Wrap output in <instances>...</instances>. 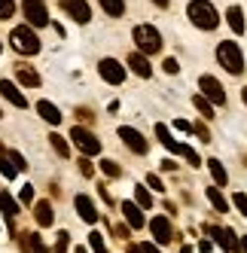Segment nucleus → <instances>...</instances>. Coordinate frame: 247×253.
Wrapping results in <instances>:
<instances>
[{
    "mask_svg": "<svg viewBox=\"0 0 247 253\" xmlns=\"http://www.w3.org/2000/svg\"><path fill=\"white\" fill-rule=\"evenodd\" d=\"M186 15H189V22L202 28V31H214L220 25V15L214 9V3L210 0H192V3L186 6Z\"/></svg>",
    "mask_w": 247,
    "mask_h": 253,
    "instance_id": "obj_1",
    "label": "nucleus"
},
{
    "mask_svg": "<svg viewBox=\"0 0 247 253\" xmlns=\"http://www.w3.org/2000/svg\"><path fill=\"white\" fill-rule=\"evenodd\" d=\"M131 37L140 49V55H156V52H162V34H159L153 25H137L131 31Z\"/></svg>",
    "mask_w": 247,
    "mask_h": 253,
    "instance_id": "obj_2",
    "label": "nucleus"
},
{
    "mask_svg": "<svg viewBox=\"0 0 247 253\" xmlns=\"http://www.w3.org/2000/svg\"><path fill=\"white\" fill-rule=\"evenodd\" d=\"M217 61L223 64L226 74H232V77L244 74V55H241V49H238L232 40H226V43L217 46Z\"/></svg>",
    "mask_w": 247,
    "mask_h": 253,
    "instance_id": "obj_3",
    "label": "nucleus"
},
{
    "mask_svg": "<svg viewBox=\"0 0 247 253\" xmlns=\"http://www.w3.org/2000/svg\"><path fill=\"white\" fill-rule=\"evenodd\" d=\"M9 43H12L15 52H22V55H37V52H40V37H37V34H34V28H28V25L12 28Z\"/></svg>",
    "mask_w": 247,
    "mask_h": 253,
    "instance_id": "obj_4",
    "label": "nucleus"
},
{
    "mask_svg": "<svg viewBox=\"0 0 247 253\" xmlns=\"http://www.w3.org/2000/svg\"><path fill=\"white\" fill-rule=\"evenodd\" d=\"M22 12H25V19H28V28H46L49 25V9H46L43 0H25Z\"/></svg>",
    "mask_w": 247,
    "mask_h": 253,
    "instance_id": "obj_5",
    "label": "nucleus"
},
{
    "mask_svg": "<svg viewBox=\"0 0 247 253\" xmlns=\"http://www.w3.org/2000/svg\"><path fill=\"white\" fill-rule=\"evenodd\" d=\"M70 137H74V143H77L85 156H98V153H101V140H98L89 128H82V125H77V128L70 131Z\"/></svg>",
    "mask_w": 247,
    "mask_h": 253,
    "instance_id": "obj_6",
    "label": "nucleus"
},
{
    "mask_svg": "<svg viewBox=\"0 0 247 253\" xmlns=\"http://www.w3.org/2000/svg\"><path fill=\"white\" fill-rule=\"evenodd\" d=\"M61 9L74 22H80V25H89L92 22V6L85 3V0H61Z\"/></svg>",
    "mask_w": 247,
    "mask_h": 253,
    "instance_id": "obj_7",
    "label": "nucleus"
},
{
    "mask_svg": "<svg viewBox=\"0 0 247 253\" xmlns=\"http://www.w3.org/2000/svg\"><path fill=\"white\" fill-rule=\"evenodd\" d=\"M199 88H202V98H207L210 104H226V92H223V85H220V80H214V77H202L199 80Z\"/></svg>",
    "mask_w": 247,
    "mask_h": 253,
    "instance_id": "obj_8",
    "label": "nucleus"
},
{
    "mask_svg": "<svg viewBox=\"0 0 247 253\" xmlns=\"http://www.w3.org/2000/svg\"><path fill=\"white\" fill-rule=\"evenodd\" d=\"M98 74L107 80V83H113V85H119L122 80H125V67H122L116 58H101V64H98Z\"/></svg>",
    "mask_w": 247,
    "mask_h": 253,
    "instance_id": "obj_9",
    "label": "nucleus"
},
{
    "mask_svg": "<svg viewBox=\"0 0 247 253\" xmlns=\"http://www.w3.org/2000/svg\"><path fill=\"white\" fill-rule=\"evenodd\" d=\"M207 235L214 238L223 250H241V238H235L232 229H220V226H207Z\"/></svg>",
    "mask_w": 247,
    "mask_h": 253,
    "instance_id": "obj_10",
    "label": "nucleus"
},
{
    "mask_svg": "<svg viewBox=\"0 0 247 253\" xmlns=\"http://www.w3.org/2000/svg\"><path fill=\"white\" fill-rule=\"evenodd\" d=\"M119 137H122V143H125L131 153H140V156L147 153V140H144V134H140L137 128H128V125H122V128H119Z\"/></svg>",
    "mask_w": 247,
    "mask_h": 253,
    "instance_id": "obj_11",
    "label": "nucleus"
},
{
    "mask_svg": "<svg viewBox=\"0 0 247 253\" xmlns=\"http://www.w3.org/2000/svg\"><path fill=\"white\" fill-rule=\"evenodd\" d=\"M150 232H153L156 244H168L174 238V229H171V223L165 220V216H153V220H150Z\"/></svg>",
    "mask_w": 247,
    "mask_h": 253,
    "instance_id": "obj_12",
    "label": "nucleus"
},
{
    "mask_svg": "<svg viewBox=\"0 0 247 253\" xmlns=\"http://www.w3.org/2000/svg\"><path fill=\"white\" fill-rule=\"evenodd\" d=\"M74 205H77V213H80L82 223H98V208H95V202L89 195H77Z\"/></svg>",
    "mask_w": 247,
    "mask_h": 253,
    "instance_id": "obj_13",
    "label": "nucleus"
},
{
    "mask_svg": "<svg viewBox=\"0 0 247 253\" xmlns=\"http://www.w3.org/2000/svg\"><path fill=\"white\" fill-rule=\"evenodd\" d=\"M0 95H3L9 104H15V107H28V98L19 92V85L9 83V80H0Z\"/></svg>",
    "mask_w": 247,
    "mask_h": 253,
    "instance_id": "obj_14",
    "label": "nucleus"
},
{
    "mask_svg": "<svg viewBox=\"0 0 247 253\" xmlns=\"http://www.w3.org/2000/svg\"><path fill=\"white\" fill-rule=\"evenodd\" d=\"M119 208H122V213H125L128 229H144V213H140V208L134 202H122Z\"/></svg>",
    "mask_w": 247,
    "mask_h": 253,
    "instance_id": "obj_15",
    "label": "nucleus"
},
{
    "mask_svg": "<svg viewBox=\"0 0 247 253\" xmlns=\"http://www.w3.org/2000/svg\"><path fill=\"white\" fill-rule=\"evenodd\" d=\"M128 67L134 70V74L137 77H153V67H150V61H147V55H140V52H131V55H128Z\"/></svg>",
    "mask_w": 247,
    "mask_h": 253,
    "instance_id": "obj_16",
    "label": "nucleus"
},
{
    "mask_svg": "<svg viewBox=\"0 0 247 253\" xmlns=\"http://www.w3.org/2000/svg\"><path fill=\"white\" fill-rule=\"evenodd\" d=\"M37 113H40L49 125H58V122H61V110H58L52 101H37Z\"/></svg>",
    "mask_w": 247,
    "mask_h": 253,
    "instance_id": "obj_17",
    "label": "nucleus"
},
{
    "mask_svg": "<svg viewBox=\"0 0 247 253\" xmlns=\"http://www.w3.org/2000/svg\"><path fill=\"white\" fill-rule=\"evenodd\" d=\"M34 216H37V223H40V226H52V220H55V213H52V205L46 202V198L34 205Z\"/></svg>",
    "mask_w": 247,
    "mask_h": 253,
    "instance_id": "obj_18",
    "label": "nucleus"
},
{
    "mask_svg": "<svg viewBox=\"0 0 247 253\" xmlns=\"http://www.w3.org/2000/svg\"><path fill=\"white\" fill-rule=\"evenodd\" d=\"M207 168H210V177H214V186H217V189L229 183V174H226V168L220 165V159H207Z\"/></svg>",
    "mask_w": 247,
    "mask_h": 253,
    "instance_id": "obj_19",
    "label": "nucleus"
},
{
    "mask_svg": "<svg viewBox=\"0 0 247 253\" xmlns=\"http://www.w3.org/2000/svg\"><path fill=\"white\" fill-rule=\"evenodd\" d=\"M226 22H229V28H232L235 34H244V12H241V6H229Z\"/></svg>",
    "mask_w": 247,
    "mask_h": 253,
    "instance_id": "obj_20",
    "label": "nucleus"
},
{
    "mask_svg": "<svg viewBox=\"0 0 247 253\" xmlns=\"http://www.w3.org/2000/svg\"><path fill=\"white\" fill-rule=\"evenodd\" d=\"M156 137L162 140V143H165V147H168L171 153H180V143H177V140L171 137V131H168V125H162V122H159V125H156Z\"/></svg>",
    "mask_w": 247,
    "mask_h": 253,
    "instance_id": "obj_21",
    "label": "nucleus"
},
{
    "mask_svg": "<svg viewBox=\"0 0 247 253\" xmlns=\"http://www.w3.org/2000/svg\"><path fill=\"white\" fill-rule=\"evenodd\" d=\"M15 77H19V83H22V85H34V88L40 85V77L34 74L31 67H25V64H19V67H15Z\"/></svg>",
    "mask_w": 247,
    "mask_h": 253,
    "instance_id": "obj_22",
    "label": "nucleus"
},
{
    "mask_svg": "<svg viewBox=\"0 0 247 253\" xmlns=\"http://www.w3.org/2000/svg\"><path fill=\"white\" fill-rule=\"evenodd\" d=\"M205 195H207V202L217 208V213H226V211H229V202L220 195V189H217V186H207V192H205Z\"/></svg>",
    "mask_w": 247,
    "mask_h": 253,
    "instance_id": "obj_23",
    "label": "nucleus"
},
{
    "mask_svg": "<svg viewBox=\"0 0 247 253\" xmlns=\"http://www.w3.org/2000/svg\"><path fill=\"white\" fill-rule=\"evenodd\" d=\"M0 213H3V216H15V213H19L15 198H12L9 192H3V189H0Z\"/></svg>",
    "mask_w": 247,
    "mask_h": 253,
    "instance_id": "obj_24",
    "label": "nucleus"
},
{
    "mask_svg": "<svg viewBox=\"0 0 247 253\" xmlns=\"http://www.w3.org/2000/svg\"><path fill=\"white\" fill-rule=\"evenodd\" d=\"M134 205L140 211H150L153 208V195L147 192V186H134Z\"/></svg>",
    "mask_w": 247,
    "mask_h": 253,
    "instance_id": "obj_25",
    "label": "nucleus"
},
{
    "mask_svg": "<svg viewBox=\"0 0 247 253\" xmlns=\"http://www.w3.org/2000/svg\"><path fill=\"white\" fill-rule=\"evenodd\" d=\"M101 6L107 15H113V19H122V12H125V0H101Z\"/></svg>",
    "mask_w": 247,
    "mask_h": 253,
    "instance_id": "obj_26",
    "label": "nucleus"
},
{
    "mask_svg": "<svg viewBox=\"0 0 247 253\" xmlns=\"http://www.w3.org/2000/svg\"><path fill=\"white\" fill-rule=\"evenodd\" d=\"M49 143H52V150H55L61 159H67V156H70V147H67V140H64L61 134H49Z\"/></svg>",
    "mask_w": 247,
    "mask_h": 253,
    "instance_id": "obj_27",
    "label": "nucleus"
},
{
    "mask_svg": "<svg viewBox=\"0 0 247 253\" xmlns=\"http://www.w3.org/2000/svg\"><path fill=\"white\" fill-rule=\"evenodd\" d=\"M180 156H183V159L189 162L192 168H199V165H202V159H199V153L192 150V147H186V143H180Z\"/></svg>",
    "mask_w": 247,
    "mask_h": 253,
    "instance_id": "obj_28",
    "label": "nucleus"
},
{
    "mask_svg": "<svg viewBox=\"0 0 247 253\" xmlns=\"http://www.w3.org/2000/svg\"><path fill=\"white\" fill-rule=\"evenodd\" d=\"M192 104H196V107H199V110H202V116H207V119H210V116H214V104H210L207 98H202V95H196V98H192Z\"/></svg>",
    "mask_w": 247,
    "mask_h": 253,
    "instance_id": "obj_29",
    "label": "nucleus"
},
{
    "mask_svg": "<svg viewBox=\"0 0 247 253\" xmlns=\"http://www.w3.org/2000/svg\"><path fill=\"white\" fill-rule=\"evenodd\" d=\"M0 174H3L6 180H12L15 174H19V171H15V165H12V162H9L6 156H0Z\"/></svg>",
    "mask_w": 247,
    "mask_h": 253,
    "instance_id": "obj_30",
    "label": "nucleus"
},
{
    "mask_svg": "<svg viewBox=\"0 0 247 253\" xmlns=\"http://www.w3.org/2000/svg\"><path fill=\"white\" fill-rule=\"evenodd\" d=\"M12 12H15V0H0V22L12 19Z\"/></svg>",
    "mask_w": 247,
    "mask_h": 253,
    "instance_id": "obj_31",
    "label": "nucleus"
},
{
    "mask_svg": "<svg viewBox=\"0 0 247 253\" xmlns=\"http://www.w3.org/2000/svg\"><path fill=\"white\" fill-rule=\"evenodd\" d=\"M89 244L95 253H107V247H104V238H101V232H89Z\"/></svg>",
    "mask_w": 247,
    "mask_h": 253,
    "instance_id": "obj_32",
    "label": "nucleus"
},
{
    "mask_svg": "<svg viewBox=\"0 0 247 253\" xmlns=\"http://www.w3.org/2000/svg\"><path fill=\"white\" fill-rule=\"evenodd\" d=\"M28 247H31L34 253H49V250H46V244H43V238H40V235H28Z\"/></svg>",
    "mask_w": 247,
    "mask_h": 253,
    "instance_id": "obj_33",
    "label": "nucleus"
},
{
    "mask_svg": "<svg viewBox=\"0 0 247 253\" xmlns=\"http://www.w3.org/2000/svg\"><path fill=\"white\" fill-rule=\"evenodd\" d=\"M101 171L107 174V177H119V174H122L119 165H116V162H110V159H104V162H101Z\"/></svg>",
    "mask_w": 247,
    "mask_h": 253,
    "instance_id": "obj_34",
    "label": "nucleus"
},
{
    "mask_svg": "<svg viewBox=\"0 0 247 253\" xmlns=\"http://www.w3.org/2000/svg\"><path fill=\"white\" fill-rule=\"evenodd\" d=\"M6 159H9V162H12V165H15V171H25V165H28V162L22 159V153H15V150H12V153H9Z\"/></svg>",
    "mask_w": 247,
    "mask_h": 253,
    "instance_id": "obj_35",
    "label": "nucleus"
},
{
    "mask_svg": "<svg viewBox=\"0 0 247 253\" xmlns=\"http://www.w3.org/2000/svg\"><path fill=\"white\" fill-rule=\"evenodd\" d=\"M147 186L156 189V192H165V183H162V180H159L156 174H147Z\"/></svg>",
    "mask_w": 247,
    "mask_h": 253,
    "instance_id": "obj_36",
    "label": "nucleus"
},
{
    "mask_svg": "<svg viewBox=\"0 0 247 253\" xmlns=\"http://www.w3.org/2000/svg\"><path fill=\"white\" fill-rule=\"evenodd\" d=\"M232 202H235V208H238V211L247 216V195H244V192H235V198H232Z\"/></svg>",
    "mask_w": 247,
    "mask_h": 253,
    "instance_id": "obj_37",
    "label": "nucleus"
},
{
    "mask_svg": "<svg viewBox=\"0 0 247 253\" xmlns=\"http://www.w3.org/2000/svg\"><path fill=\"white\" fill-rule=\"evenodd\" d=\"M137 253H162V250H159L153 241H140V244H137Z\"/></svg>",
    "mask_w": 247,
    "mask_h": 253,
    "instance_id": "obj_38",
    "label": "nucleus"
},
{
    "mask_svg": "<svg viewBox=\"0 0 247 253\" xmlns=\"http://www.w3.org/2000/svg\"><path fill=\"white\" fill-rule=\"evenodd\" d=\"M67 241H70V235L67 232H58V247H55V253H67Z\"/></svg>",
    "mask_w": 247,
    "mask_h": 253,
    "instance_id": "obj_39",
    "label": "nucleus"
},
{
    "mask_svg": "<svg viewBox=\"0 0 247 253\" xmlns=\"http://www.w3.org/2000/svg\"><path fill=\"white\" fill-rule=\"evenodd\" d=\"M22 202H25V205H31V202H34V186H31V183L22 189Z\"/></svg>",
    "mask_w": 247,
    "mask_h": 253,
    "instance_id": "obj_40",
    "label": "nucleus"
},
{
    "mask_svg": "<svg viewBox=\"0 0 247 253\" xmlns=\"http://www.w3.org/2000/svg\"><path fill=\"white\" fill-rule=\"evenodd\" d=\"M165 70H168V74H177V70H180L177 58H165Z\"/></svg>",
    "mask_w": 247,
    "mask_h": 253,
    "instance_id": "obj_41",
    "label": "nucleus"
},
{
    "mask_svg": "<svg viewBox=\"0 0 247 253\" xmlns=\"http://www.w3.org/2000/svg\"><path fill=\"white\" fill-rule=\"evenodd\" d=\"M174 128H177V131H186V134H189V131H192V125H189L186 119H177V122H174Z\"/></svg>",
    "mask_w": 247,
    "mask_h": 253,
    "instance_id": "obj_42",
    "label": "nucleus"
},
{
    "mask_svg": "<svg viewBox=\"0 0 247 253\" xmlns=\"http://www.w3.org/2000/svg\"><path fill=\"white\" fill-rule=\"evenodd\" d=\"M192 131H196L202 140H210V134H207V128H205V125H192Z\"/></svg>",
    "mask_w": 247,
    "mask_h": 253,
    "instance_id": "obj_43",
    "label": "nucleus"
},
{
    "mask_svg": "<svg viewBox=\"0 0 247 253\" xmlns=\"http://www.w3.org/2000/svg\"><path fill=\"white\" fill-rule=\"evenodd\" d=\"M80 171H82L85 177H92V165H89V159H80Z\"/></svg>",
    "mask_w": 247,
    "mask_h": 253,
    "instance_id": "obj_44",
    "label": "nucleus"
},
{
    "mask_svg": "<svg viewBox=\"0 0 247 253\" xmlns=\"http://www.w3.org/2000/svg\"><path fill=\"white\" fill-rule=\"evenodd\" d=\"M199 250H202V253H207V250H214V241H207V238H205V241L199 244Z\"/></svg>",
    "mask_w": 247,
    "mask_h": 253,
    "instance_id": "obj_45",
    "label": "nucleus"
},
{
    "mask_svg": "<svg viewBox=\"0 0 247 253\" xmlns=\"http://www.w3.org/2000/svg\"><path fill=\"white\" fill-rule=\"evenodd\" d=\"M153 3H156V6H162V9H165V6H168V0H153Z\"/></svg>",
    "mask_w": 247,
    "mask_h": 253,
    "instance_id": "obj_46",
    "label": "nucleus"
},
{
    "mask_svg": "<svg viewBox=\"0 0 247 253\" xmlns=\"http://www.w3.org/2000/svg\"><path fill=\"white\" fill-rule=\"evenodd\" d=\"M241 98H244V104H247V85H244V88H241Z\"/></svg>",
    "mask_w": 247,
    "mask_h": 253,
    "instance_id": "obj_47",
    "label": "nucleus"
},
{
    "mask_svg": "<svg viewBox=\"0 0 247 253\" xmlns=\"http://www.w3.org/2000/svg\"><path fill=\"white\" fill-rule=\"evenodd\" d=\"M180 253H196V250H192V247H183V250H180Z\"/></svg>",
    "mask_w": 247,
    "mask_h": 253,
    "instance_id": "obj_48",
    "label": "nucleus"
},
{
    "mask_svg": "<svg viewBox=\"0 0 247 253\" xmlns=\"http://www.w3.org/2000/svg\"><path fill=\"white\" fill-rule=\"evenodd\" d=\"M74 253H89V250H85V247H77V250H74Z\"/></svg>",
    "mask_w": 247,
    "mask_h": 253,
    "instance_id": "obj_49",
    "label": "nucleus"
},
{
    "mask_svg": "<svg viewBox=\"0 0 247 253\" xmlns=\"http://www.w3.org/2000/svg\"><path fill=\"white\" fill-rule=\"evenodd\" d=\"M0 116H3V113H0Z\"/></svg>",
    "mask_w": 247,
    "mask_h": 253,
    "instance_id": "obj_50",
    "label": "nucleus"
},
{
    "mask_svg": "<svg viewBox=\"0 0 247 253\" xmlns=\"http://www.w3.org/2000/svg\"><path fill=\"white\" fill-rule=\"evenodd\" d=\"M134 253H137V250H134Z\"/></svg>",
    "mask_w": 247,
    "mask_h": 253,
    "instance_id": "obj_51",
    "label": "nucleus"
}]
</instances>
